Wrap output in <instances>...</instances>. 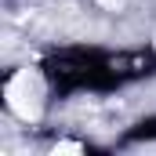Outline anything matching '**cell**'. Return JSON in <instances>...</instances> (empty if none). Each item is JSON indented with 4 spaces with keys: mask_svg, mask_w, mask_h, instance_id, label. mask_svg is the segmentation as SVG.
<instances>
[{
    "mask_svg": "<svg viewBox=\"0 0 156 156\" xmlns=\"http://www.w3.org/2000/svg\"><path fill=\"white\" fill-rule=\"evenodd\" d=\"M4 102L18 120H37L40 116V83L33 69H18L15 76L4 83Z\"/></svg>",
    "mask_w": 156,
    "mask_h": 156,
    "instance_id": "6da1fadb",
    "label": "cell"
},
{
    "mask_svg": "<svg viewBox=\"0 0 156 156\" xmlns=\"http://www.w3.org/2000/svg\"><path fill=\"white\" fill-rule=\"evenodd\" d=\"M51 153H55V156H58V153L76 156V153H83V145H80V142H55V145H51Z\"/></svg>",
    "mask_w": 156,
    "mask_h": 156,
    "instance_id": "7a4b0ae2",
    "label": "cell"
},
{
    "mask_svg": "<svg viewBox=\"0 0 156 156\" xmlns=\"http://www.w3.org/2000/svg\"><path fill=\"white\" fill-rule=\"evenodd\" d=\"M98 4H102V7H109V11H116V7H120V0H98Z\"/></svg>",
    "mask_w": 156,
    "mask_h": 156,
    "instance_id": "3957f363",
    "label": "cell"
}]
</instances>
